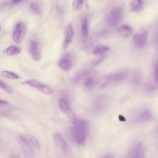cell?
I'll use <instances>...</instances> for the list:
<instances>
[{
    "mask_svg": "<svg viewBox=\"0 0 158 158\" xmlns=\"http://www.w3.org/2000/svg\"><path fill=\"white\" fill-rule=\"evenodd\" d=\"M72 136L75 142L79 145L85 143L89 130L80 126H73L71 130Z\"/></svg>",
    "mask_w": 158,
    "mask_h": 158,
    "instance_id": "cell-1",
    "label": "cell"
},
{
    "mask_svg": "<svg viewBox=\"0 0 158 158\" xmlns=\"http://www.w3.org/2000/svg\"><path fill=\"white\" fill-rule=\"evenodd\" d=\"M26 31L25 24L22 22L18 23L13 31V38L14 41L17 44L21 43L24 39Z\"/></svg>",
    "mask_w": 158,
    "mask_h": 158,
    "instance_id": "cell-2",
    "label": "cell"
},
{
    "mask_svg": "<svg viewBox=\"0 0 158 158\" xmlns=\"http://www.w3.org/2000/svg\"><path fill=\"white\" fill-rule=\"evenodd\" d=\"M123 15L122 9L117 7L112 9L108 16V20L109 24L112 26L118 24L121 22Z\"/></svg>",
    "mask_w": 158,
    "mask_h": 158,
    "instance_id": "cell-3",
    "label": "cell"
},
{
    "mask_svg": "<svg viewBox=\"0 0 158 158\" xmlns=\"http://www.w3.org/2000/svg\"><path fill=\"white\" fill-rule=\"evenodd\" d=\"M127 73L123 72L117 73L108 75L103 79L101 86L104 87L111 83H116L121 82L124 80L127 77Z\"/></svg>",
    "mask_w": 158,
    "mask_h": 158,
    "instance_id": "cell-4",
    "label": "cell"
},
{
    "mask_svg": "<svg viewBox=\"0 0 158 158\" xmlns=\"http://www.w3.org/2000/svg\"><path fill=\"white\" fill-rule=\"evenodd\" d=\"M148 37V32L145 29H142L135 33L133 37L134 43L138 48L144 46L147 42Z\"/></svg>",
    "mask_w": 158,
    "mask_h": 158,
    "instance_id": "cell-5",
    "label": "cell"
},
{
    "mask_svg": "<svg viewBox=\"0 0 158 158\" xmlns=\"http://www.w3.org/2000/svg\"><path fill=\"white\" fill-rule=\"evenodd\" d=\"M144 150L140 144L135 145L130 150L126 158H144Z\"/></svg>",
    "mask_w": 158,
    "mask_h": 158,
    "instance_id": "cell-6",
    "label": "cell"
},
{
    "mask_svg": "<svg viewBox=\"0 0 158 158\" xmlns=\"http://www.w3.org/2000/svg\"><path fill=\"white\" fill-rule=\"evenodd\" d=\"M29 50L33 59L36 61H39L40 59L41 56L38 45L36 41L34 40L31 41Z\"/></svg>",
    "mask_w": 158,
    "mask_h": 158,
    "instance_id": "cell-7",
    "label": "cell"
},
{
    "mask_svg": "<svg viewBox=\"0 0 158 158\" xmlns=\"http://www.w3.org/2000/svg\"><path fill=\"white\" fill-rule=\"evenodd\" d=\"M53 139L56 145L64 152L68 149L67 144L63 137L59 133H55L53 135Z\"/></svg>",
    "mask_w": 158,
    "mask_h": 158,
    "instance_id": "cell-8",
    "label": "cell"
},
{
    "mask_svg": "<svg viewBox=\"0 0 158 158\" xmlns=\"http://www.w3.org/2000/svg\"><path fill=\"white\" fill-rule=\"evenodd\" d=\"M58 65L62 69L65 71L69 70L72 66V62L69 55L65 54L60 60Z\"/></svg>",
    "mask_w": 158,
    "mask_h": 158,
    "instance_id": "cell-9",
    "label": "cell"
},
{
    "mask_svg": "<svg viewBox=\"0 0 158 158\" xmlns=\"http://www.w3.org/2000/svg\"><path fill=\"white\" fill-rule=\"evenodd\" d=\"M144 3L142 0H132L130 3V11L136 13L142 11L143 9Z\"/></svg>",
    "mask_w": 158,
    "mask_h": 158,
    "instance_id": "cell-10",
    "label": "cell"
},
{
    "mask_svg": "<svg viewBox=\"0 0 158 158\" xmlns=\"http://www.w3.org/2000/svg\"><path fill=\"white\" fill-rule=\"evenodd\" d=\"M73 35V31L72 26L71 24H69L67 28L66 37L63 44V48L66 49L72 42Z\"/></svg>",
    "mask_w": 158,
    "mask_h": 158,
    "instance_id": "cell-11",
    "label": "cell"
},
{
    "mask_svg": "<svg viewBox=\"0 0 158 158\" xmlns=\"http://www.w3.org/2000/svg\"><path fill=\"white\" fill-rule=\"evenodd\" d=\"M58 104L60 110L64 113L68 112L69 109L68 100L64 97H61L58 100Z\"/></svg>",
    "mask_w": 158,
    "mask_h": 158,
    "instance_id": "cell-12",
    "label": "cell"
},
{
    "mask_svg": "<svg viewBox=\"0 0 158 158\" xmlns=\"http://www.w3.org/2000/svg\"><path fill=\"white\" fill-rule=\"evenodd\" d=\"M132 29L129 26L123 25L119 27L118 29V34L122 37H127L129 36L132 33Z\"/></svg>",
    "mask_w": 158,
    "mask_h": 158,
    "instance_id": "cell-13",
    "label": "cell"
},
{
    "mask_svg": "<svg viewBox=\"0 0 158 158\" xmlns=\"http://www.w3.org/2000/svg\"><path fill=\"white\" fill-rule=\"evenodd\" d=\"M21 51V48L17 46L12 45L7 48L5 50V52L7 55L13 56L19 54Z\"/></svg>",
    "mask_w": 158,
    "mask_h": 158,
    "instance_id": "cell-14",
    "label": "cell"
},
{
    "mask_svg": "<svg viewBox=\"0 0 158 158\" xmlns=\"http://www.w3.org/2000/svg\"><path fill=\"white\" fill-rule=\"evenodd\" d=\"M94 83V79L93 77L89 76L85 77L83 82V85L87 89L91 88Z\"/></svg>",
    "mask_w": 158,
    "mask_h": 158,
    "instance_id": "cell-15",
    "label": "cell"
},
{
    "mask_svg": "<svg viewBox=\"0 0 158 158\" xmlns=\"http://www.w3.org/2000/svg\"><path fill=\"white\" fill-rule=\"evenodd\" d=\"M1 75L3 77L9 79H18L19 76L16 73L7 71H2L1 73Z\"/></svg>",
    "mask_w": 158,
    "mask_h": 158,
    "instance_id": "cell-16",
    "label": "cell"
},
{
    "mask_svg": "<svg viewBox=\"0 0 158 158\" xmlns=\"http://www.w3.org/2000/svg\"><path fill=\"white\" fill-rule=\"evenodd\" d=\"M37 89L46 95L50 94L52 93V91L49 87L41 83Z\"/></svg>",
    "mask_w": 158,
    "mask_h": 158,
    "instance_id": "cell-17",
    "label": "cell"
},
{
    "mask_svg": "<svg viewBox=\"0 0 158 158\" xmlns=\"http://www.w3.org/2000/svg\"><path fill=\"white\" fill-rule=\"evenodd\" d=\"M84 4V1L75 0L73 2V8L75 11H77L81 10L82 7Z\"/></svg>",
    "mask_w": 158,
    "mask_h": 158,
    "instance_id": "cell-18",
    "label": "cell"
},
{
    "mask_svg": "<svg viewBox=\"0 0 158 158\" xmlns=\"http://www.w3.org/2000/svg\"><path fill=\"white\" fill-rule=\"evenodd\" d=\"M0 87L7 93L12 94L14 92L13 88L2 80H0Z\"/></svg>",
    "mask_w": 158,
    "mask_h": 158,
    "instance_id": "cell-19",
    "label": "cell"
},
{
    "mask_svg": "<svg viewBox=\"0 0 158 158\" xmlns=\"http://www.w3.org/2000/svg\"><path fill=\"white\" fill-rule=\"evenodd\" d=\"M27 137L29 141L38 150L40 149L39 143L36 139L33 136L30 135H27Z\"/></svg>",
    "mask_w": 158,
    "mask_h": 158,
    "instance_id": "cell-20",
    "label": "cell"
},
{
    "mask_svg": "<svg viewBox=\"0 0 158 158\" xmlns=\"http://www.w3.org/2000/svg\"><path fill=\"white\" fill-rule=\"evenodd\" d=\"M40 83L36 80L31 79L26 80L22 82V84L27 85L32 87L37 88Z\"/></svg>",
    "mask_w": 158,
    "mask_h": 158,
    "instance_id": "cell-21",
    "label": "cell"
},
{
    "mask_svg": "<svg viewBox=\"0 0 158 158\" xmlns=\"http://www.w3.org/2000/svg\"><path fill=\"white\" fill-rule=\"evenodd\" d=\"M151 115L148 112H145L141 114L138 117L139 121H145L150 119Z\"/></svg>",
    "mask_w": 158,
    "mask_h": 158,
    "instance_id": "cell-22",
    "label": "cell"
},
{
    "mask_svg": "<svg viewBox=\"0 0 158 158\" xmlns=\"http://www.w3.org/2000/svg\"><path fill=\"white\" fill-rule=\"evenodd\" d=\"M109 49L107 47H101L94 49L93 51V54L95 55L101 54L107 51Z\"/></svg>",
    "mask_w": 158,
    "mask_h": 158,
    "instance_id": "cell-23",
    "label": "cell"
},
{
    "mask_svg": "<svg viewBox=\"0 0 158 158\" xmlns=\"http://www.w3.org/2000/svg\"><path fill=\"white\" fill-rule=\"evenodd\" d=\"M30 8L32 11L36 14L41 13V10L39 6L35 3L31 2L30 4Z\"/></svg>",
    "mask_w": 158,
    "mask_h": 158,
    "instance_id": "cell-24",
    "label": "cell"
},
{
    "mask_svg": "<svg viewBox=\"0 0 158 158\" xmlns=\"http://www.w3.org/2000/svg\"><path fill=\"white\" fill-rule=\"evenodd\" d=\"M82 32L83 35L85 37L88 35V30L87 23L86 19H85L82 26Z\"/></svg>",
    "mask_w": 158,
    "mask_h": 158,
    "instance_id": "cell-25",
    "label": "cell"
},
{
    "mask_svg": "<svg viewBox=\"0 0 158 158\" xmlns=\"http://www.w3.org/2000/svg\"><path fill=\"white\" fill-rule=\"evenodd\" d=\"M89 73L87 72H83L76 75L74 78V81L75 83H77L80 80L82 79L88 74Z\"/></svg>",
    "mask_w": 158,
    "mask_h": 158,
    "instance_id": "cell-26",
    "label": "cell"
},
{
    "mask_svg": "<svg viewBox=\"0 0 158 158\" xmlns=\"http://www.w3.org/2000/svg\"><path fill=\"white\" fill-rule=\"evenodd\" d=\"M104 57L105 56H104L102 55L96 58L93 61V64L95 65L99 64L104 60Z\"/></svg>",
    "mask_w": 158,
    "mask_h": 158,
    "instance_id": "cell-27",
    "label": "cell"
},
{
    "mask_svg": "<svg viewBox=\"0 0 158 158\" xmlns=\"http://www.w3.org/2000/svg\"><path fill=\"white\" fill-rule=\"evenodd\" d=\"M154 76L155 80L158 82V61L157 62L154 70Z\"/></svg>",
    "mask_w": 158,
    "mask_h": 158,
    "instance_id": "cell-28",
    "label": "cell"
},
{
    "mask_svg": "<svg viewBox=\"0 0 158 158\" xmlns=\"http://www.w3.org/2000/svg\"><path fill=\"white\" fill-rule=\"evenodd\" d=\"M22 0H14L11 1V3L13 4H16L21 3Z\"/></svg>",
    "mask_w": 158,
    "mask_h": 158,
    "instance_id": "cell-29",
    "label": "cell"
},
{
    "mask_svg": "<svg viewBox=\"0 0 158 158\" xmlns=\"http://www.w3.org/2000/svg\"><path fill=\"white\" fill-rule=\"evenodd\" d=\"M102 158H114V157L112 155H108L104 156Z\"/></svg>",
    "mask_w": 158,
    "mask_h": 158,
    "instance_id": "cell-30",
    "label": "cell"
},
{
    "mask_svg": "<svg viewBox=\"0 0 158 158\" xmlns=\"http://www.w3.org/2000/svg\"><path fill=\"white\" fill-rule=\"evenodd\" d=\"M0 105L2 104H8V103L6 101L3 100H0Z\"/></svg>",
    "mask_w": 158,
    "mask_h": 158,
    "instance_id": "cell-31",
    "label": "cell"
},
{
    "mask_svg": "<svg viewBox=\"0 0 158 158\" xmlns=\"http://www.w3.org/2000/svg\"><path fill=\"white\" fill-rule=\"evenodd\" d=\"M11 158H19V156L16 155H12L10 156Z\"/></svg>",
    "mask_w": 158,
    "mask_h": 158,
    "instance_id": "cell-32",
    "label": "cell"
},
{
    "mask_svg": "<svg viewBox=\"0 0 158 158\" xmlns=\"http://www.w3.org/2000/svg\"><path fill=\"white\" fill-rule=\"evenodd\" d=\"M157 131H158V127H157Z\"/></svg>",
    "mask_w": 158,
    "mask_h": 158,
    "instance_id": "cell-33",
    "label": "cell"
}]
</instances>
